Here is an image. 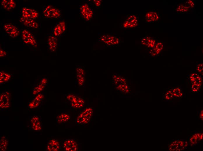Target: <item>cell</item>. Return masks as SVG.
I'll use <instances>...</instances> for the list:
<instances>
[{
    "label": "cell",
    "mask_w": 203,
    "mask_h": 151,
    "mask_svg": "<svg viewBox=\"0 0 203 151\" xmlns=\"http://www.w3.org/2000/svg\"><path fill=\"white\" fill-rule=\"evenodd\" d=\"M66 29V24L62 20H60L56 24L52 29V35L56 37L61 36L65 33Z\"/></svg>",
    "instance_id": "cell-9"
},
{
    "label": "cell",
    "mask_w": 203,
    "mask_h": 151,
    "mask_svg": "<svg viewBox=\"0 0 203 151\" xmlns=\"http://www.w3.org/2000/svg\"><path fill=\"white\" fill-rule=\"evenodd\" d=\"M113 81L116 84H126V81L123 77L119 75H114L113 78Z\"/></svg>",
    "instance_id": "cell-23"
},
{
    "label": "cell",
    "mask_w": 203,
    "mask_h": 151,
    "mask_svg": "<svg viewBox=\"0 0 203 151\" xmlns=\"http://www.w3.org/2000/svg\"><path fill=\"white\" fill-rule=\"evenodd\" d=\"M0 141L1 150H6L8 144V140L5 136H3L1 138Z\"/></svg>",
    "instance_id": "cell-25"
},
{
    "label": "cell",
    "mask_w": 203,
    "mask_h": 151,
    "mask_svg": "<svg viewBox=\"0 0 203 151\" xmlns=\"http://www.w3.org/2000/svg\"><path fill=\"white\" fill-rule=\"evenodd\" d=\"M5 31L11 37H16L18 36L20 31L18 28L13 24L9 23L5 24L4 26Z\"/></svg>",
    "instance_id": "cell-10"
},
{
    "label": "cell",
    "mask_w": 203,
    "mask_h": 151,
    "mask_svg": "<svg viewBox=\"0 0 203 151\" xmlns=\"http://www.w3.org/2000/svg\"><path fill=\"white\" fill-rule=\"evenodd\" d=\"M93 112V109L92 108H85L75 119V124L78 125L88 124L91 119Z\"/></svg>",
    "instance_id": "cell-1"
},
{
    "label": "cell",
    "mask_w": 203,
    "mask_h": 151,
    "mask_svg": "<svg viewBox=\"0 0 203 151\" xmlns=\"http://www.w3.org/2000/svg\"><path fill=\"white\" fill-rule=\"evenodd\" d=\"M197 69L198 72L203 74V64L202 63L198 64L197 66Z\"/></svg>",
    "instance_id": "cell-35"
},
{
    "label": "cell",
    "mask_w": 203,
    "mask_h": 151,
    "mask_svg": "<svg viewBox=\"0 0 203 151\" xmlns=\"http://www.w3.org/2000/svg\"><path fill=\"white\" fill-rule=\"evenodd\" d=\"M1 3L3 8L8 11L14 9L16 6V3L13 0H3Z\"/></svg>",
    "instance_id": "cell-20"
},
{
    "label": "cell",
    "mask_w": 203,
    "mask_h": 151,
    "mask_svg": "<svg viewBox=\"0 0 203 151\" xmlns=\"http://www.w3.org/2000/svg\"><path fill=\"white\" fill-rule=\"evenodd\" d=\"M128 86L125 84H121L119 85L117 87V89L119 90L124 92H127L128 91Z\"/></svg>",
    "instance_id": "cell-30"
},
{
    "label": "cell",
    "mask_w": 203,
    "mask_h": 151,
    "mask_svg": "<svg viewBox=\"0 0 203 151\" xmlns=\"http://www.w3.org/2000/svg\"><path fill=\"white\" fill-rule=\"evenodd\" d=\"M190 8L186 4H181L178 6L176 11L179 12H186L189 10Z\"/></svg>",
    "instance_id": "cell-26"
},
{
    "label": "cell",
    "mask_w": 203,
    "mask_h": 151,
    "mask_svg": "<svg viewBox=\"0 0 203 151\" xmlns=\"http://www.w3.org/2000/svg\"><path fill=\"white\" fill-rule=\"evenodd\" d=\"M200 118H201V120H203V110H202L201 112V113L200 114Z\"/></svg>",
    "instance_id": "cell-41"
},
{
    "label": "cell",
    "mask_w": 203,
    "mask_h": 151,
    "mask_svg": "<svg viewBox=\"0 0 203 151\" xmlns=\"http://www.w3.org/2000/svg\"><path fill=\"white\" fill-rule=\"evenodd\" d=\"M203 138V134L202 133L200 134L199 137V140L202 139Z\"/></svg>",
    "instance_id": "cell-42"
},
{
    "label": "cell",
    "mask_w": 203,
    "mask_h": 151,
    "mask_svg": "<svg viewBox=\"0 0 203 151\" xmlns=\"http://www.w3.org/2000/svg\"><path fill=\"white\" fill-rule=\"evenodd\" d=\"M199 87L194 83H193L192 86V89L194 92H197L200 89Z\"/></svg>",
    "instance_id": "cell-37"
},
{
    "label": "cell",
    "mask_w": 203,
    "mask_h": 151,
    "mask_svg": "<svg viewBox=\"0 0 203 151\" xmlns=\"http://www.w3.org/2000/svg\"><path fill=\"white\" fill-rule=\"evenodd\" d=\"M42 15L43 17L47 18L56 19L60 17L61 11L60 9L48 5L43 10Z\"/></svg>",
    "instance_id": "cell-2"
},
{
    "label": "cell",
    "mask_w": 203,
    "mask_h": 151,
    "mask_svg": "<svg viewBox=\"0 0 203 151\" xmlns=\"http://www.w3.org/2000/svg\"><path fill=\"white\" fill-rule=\"evenodd\" d=\"M93 3L94 6L97 8H99L101 6V0H93Z\"/></svg>",
    "instance_id": "cell-36"
},
{
    "label": "cell",
    "mask_w": 203,
    "mask_h": 151,
    "mask_svg": "<svg viewBox=\"0 0 203 151\" xmlns=\"http://www.w3.org/2000/svg\"><path fill=\"white\" fill-rule=\"evenodd\" d=\"M139 19L137 16L134 14L129 15L123 24L125 28H135L139 24Z\"/></svg>",
    "instance_id": "cell-6"
},
{
    "label": "cell",
    "mask_w": 203,
    "mask_h": 151,
    "mask_svg": "<svg viewBox=\"0 0 203 151\" xmlns=\"http://www.w3.org/2000/svg\"><path fill=\"white\" fill-rule=\"evenodd\" d=\"M187 143L182 141H175L169 145V150L171 151H181L184 149L187 145Z\"/></svg>",
    "instance_id": "cell-13"
},
{
    "label": "cell",
    "mask_w": 203,
    "mask_h": 151,
    "mask_svg": "<svg viewBox=\"0 0 203 151\" xmlns=\"http://www.w3.org/2000/svg\"><path fill=\"white\" fill-rule=\"evenodd\" d=\"M157 48L154 47L151 49L150 51V53L151 55L153 56H155L158 55L160 53Z\"/></svg>",
    "instance_id": "cell-31"
},
{
    "label": "cell",
    "mask_w": 203,
    "mask_h": 151,
    "mask_svg": "<svg viewBox=\"0 0 203 151\" xmlns=\"http://www.w3.org/2000/svg\"><path fill=\"white\" fill-rule=\"evenodd\" d=\"M44 85L41 83L35 87L32 90L33 94L35 95L40 92L44 87Z\"/></svg>",
    "instance_id": "cell-28"
},
{
    "label": "cell",
    "mask_w": 203,
    "mask_h": 151,
    "mask_svg": "<svg viewBox=\"0 0 203 151\" xmlns=\"http://www.w3.org/2000/svg\"><path fill=\"white\" fill-rule=\"evenodd\" d=\"M71 102V107L75 109H78L84 106V100L82 98L79 97H76Z\"/></svg>",
    "instance_id": "cell-21"
},
{
    "label": "cell",
    "mask_w": 203,
    "mask_h": 151,
    "mask_svg": "<svg viewBox=\"0 0 203 151\" xmlns=\"http://www.w3.org/2000/svg\"><path fill=\"white\" fill-rule=\"evenodd\" d=\"M141 44L147 47L153 48L156 44V40L154 38L150 36H146L142 38Z\"/></svg>",
    "instance_id": "cell-19"
},
{
    "label": "cell",
    "mask_w": 203,
    "mask_h": 151,
    "mask_svg": "<svg viewBox=\"0 0 203 151\" xmlns=\"http://www.w3.org/2000/svg\"><path fill=\"white\" fill-rule=\"evenodd\" d=\"M19 22L24 26L31 28H37L38 27V23L34 19L21 17Z\"/></svg>",
    "instance_id": "cell-16"
},
{
    "label": "cell",
    "mask_w": 203,
    "mask_h": 151,
    "mask_svg": "<svg viewBox=\"0 0 203 151\" xmlns=\"http://www.w3.org/2000/svg\"><path fill=\"white\" fill-rule=\"evenodd\" d=\"M47 43L49 50L50 51H54L56 50L58 43L57 37L53 35L49 36L47 38Z\"/></svg>",
    "instance_id": "cell-18"
},
{
    "label": "cell",
    "mask_w": 203,
    "mask_h": 151,
    "mask_svg": "<svg viewBox=\"0 0 203 151\" xmlns=\"http://www.w3.org/2000/svg\"><path fill=\"white\" fill-rule=\"evenodd\" d=\"M29 125L31 128L33 130L39 131L41 130L42 124L41 117L38 115H34L30 117Z\"/></svg>",
    "instance_id": "cell-8"
},
{
    "label": "cell",
    "mask_w": 203,
    "mask_h": 151,
    "mask_svg": "<svg viewBox=\"0 0 203 151\" xmlns=\"http://www.w3.org/2000/svg\"><path fill=\"white\" fill-rule=\"evenodd\" d=\"M70 118V115L65 113H61L56 117V122L57 124L64 123L69 121Z\"/></svg>",
    "instance_id": "cell-22"
},
{
    "label": "cell",
    "mask_w": 203,
    "mask_h": 151,
    "mask_svg": "<svg viewBox=\"0 0 203 151\" xmlns=\"http://www.w3.org/2000/svg\"><path fill=\"white\" fill-rule=\"evenodd\" d=\"M44 98V94L43 93L38 94L29 104V108L32 109L40 107L43 102Z\"/></svg>",
    "instance_id": "cell-14"
},
{
    "label": "cell",
    "mask_w": 203,
    "mask_h": 151,
    "mask_svg": "<svg viewBox=\"0 0 203 151\" xmlns=\"http://www.w3.org/2000/svg\"><path fill=\"white\" fill-rule=\"evenodd\" d=\"M99 41L108 46L117 45L120 42V39L112 35L104 34L99 38Z\"/></svg>",
    "instance_id": "cell-3"
},
{
    "label": "cell",
    "mask_w": 203,
    "mask_h": 151,
    "mask_svg": "<svg viewBox=\"0 0 203 151\" xmlns=\"http://www.w3.org/2000/svg\"><path fill=\"white\" fill-rule=\"evenodd\" d=\"M21 36L24 43L36 47L37 43L36 40L31 32L27 30L24 29L22 32Z\"/></svg>",
    "instance_id": "cell-7"
},
{
    "label": "cell",
    "mask_w": 203,
    "mask_h": 151,
    "mask_svg": "<svg viewBox=\"0 0 203 151\" xmlns=\"http://www.w3.org/2000/svg\"><path fill=\"white\" fill-rule=\"evenodd\" d=\"M173 94L172 91L169 90L167 91L165 95V98L166 100H169L173 97Z\"/></svg>",
    "instance_id": "cell-33"
},
{
    "label": "cell",
    "mask_w": 203,
    "mask_h": 151,
    "mask_svg": "<svg viewBox=\"0 0 203 151\" xmlns=\"http://www.w3.org/2000/svg\"><path fill=\"white\" fill-rule=\"evenodd\" d=\"M186 4L188 5L190 8H192L194 7L195 3L192 0H189L186 1Z\"/></svg>",
    "instance_id": "cell-38"
},
{
    "label": "cell",
    "mask_w": 203,
    "mask_h": 151,
    "mask_svg": "<svg viewBox=\"0 0 203 151\" xmlns=\"http://www.w3.org/2000/svg\"><path fill=\"white\" fill-rule=\"evenodd\" d=\"M159 18L158 14L155 11H148L145 14V19L146 22L152 23L157 21Z\"/></svg>",
    "instance_id": "cell-17"
},
{
    "label": "cell",
    "mask_w": 203,
    "mask_h": 151,
    "mask_svg": "<svg viewBox=\"0 0 203 151\" xmlns=\"http://www.w3.org/2000/svg\"><path fill=\"white\" fill-rule=\"evenodd\" d=\"M80 11L81 17L86 21H89L93 17V10L88 3H84L80 6Z\"/></svg>",
    "instance_id": "cell-4"
},
{
    "label": "cell",
    "mask_w": 203,
    "mask_h": 151,
    "mask_svg": "<svg viewBox=\"0 0 203 151\" xmlns=\"http://www.w3.org/2000/svg\"><path fill=\"white\" fill-rule=\"evenodd\" d=\"M0 57H4L5 55H6V52L4 51V50H2V49H0Z\"/></svg>",
    "instance_id": "cell-40"
},
{
    "label": "cell",
    "mask_w": 203,
    "mask_h": 151,
    "mask_svg": "<svg viewBox=\"0 0 203 151\" xmlns=\"http://www.w3.org/2000/svg\"><path fill=\"white\" fill-rule=\"evenodd\" d=\"M199 76L198 75V74L196 73H193L192 74L190 77V79L191 81L192 82L193 80Z\"/></svg>",
    "instance_id": "cell-39"
},
{
    "label": "cell",
    "mask_w": 203,
    "mask_h": 151,
    "mask_svg": "<svg viewBox=\"0 0 203 151\" xmlns=\"http://www.w3.org/2000/svg\"><path fill=\"white\" fill-rule=\"evenodd\" d=\"M173 95L177 97H181L183 95V93L181 89L178 87L174 89L173 90Z\"/></svg>",
    "instance_id": "cell-29"
},
{
    "label": "cell",
    "mask_w": 203,
    "mask_h": 151,
    "mask_svg": "<svg viewBox=\"0 0 203 151\" xmlns=\"http://www.w3.org/2000/svg\"><path fill=\"white\" fill-rule=\"evenodd\" d=\"M9 93L4 92L0 95V107L3 109L8 108L10 106Z\"/></svg>",
    "instance_id": "cell-15"
},
{
    "label": "cell",
    "mask_w": 203,
    "mask_h": 151,
    "mask_svg": "<svg viewBox=\"0 0 203 151\" xmlns=\"http://www.w3.org/2000/svg\"><path fill=\"white\" fill-rule=\"evenodd\" d=\"M21 13L22 17L33 19H37L39 15L38 12L36 10L27 7L22 8Z\"/></svg>",
    "instance_id": "cell-11"
},
{
    "label": "cell",
    "mask_w": 203,
    "mask_h": 151,
    "mask_svg": "<svg viewBox=\"0 0 203 151\" xmlns=\"http://www.w3.org/2000/svg\"><path fill=\"white\" fill-rule=\"evenodd\" d=\"M62 147V143L60 140L51 139L47 143L46 150L47 151H58Z\"/></svg>",
    "instance_id": "cell-12"
},
{
    "label": "cell",
    "mask_w": 203,
    "mask_h": 151,
    "mask_svg": "<svg viewBox=\"0 0 203 151\" xmlns=\"http://www.w3.org/2000/svg\"><path fill=\"white\" fill-rule=\"evenodd\" d=\"M79 143L74 139L64 140L62 143V147L66 151H77L79 150Z\"/></svg>",
    "instance_id": "cell-5"
},
{
    "label": "cell",
    "mask_w": 203,
    "mask_h": 151,
    "mask_svg": "<svg viewBox=\"0 0 203 151\" xmlns=\"http://www.w3.org/2000/svg\"><path fill=\"white\" fill-rule=\"evenodd\" d=\"M160 52H161L163 49V44L162 42H159L156 43L154 46Z\"/></svg>",
    "instance_id": "cell-34"
},
{
    "label": "cell",
    "mask_w": 203,
    "mask_h": 151,
    "mask_svg": "<svg viewBox=\"0 0 203 151\" xmlns=\"http://www.w3.org/2000/svg\"><path fill=\"white\" fill-rule=\"evenodd\" d=\"M11 77L10 75L6 72L1 71L0 72V84L8 81Z\"/></svg>",
    "instance_id": "cell-24"
},
{
    "label": "cell",
    "mask_w": 203,
    "mask_h": 151,
    "mask_svg": "<svg viewBox=\"0 0 203 151\" xmlns=\"http://www.w3.org/2000/svg\"><path fill=\"white\" fill-rule=\"evenodd\" d=\"M193 83L200 87L202 83V78L199 76L192 82Z\"/></svg>",
    "instance_id": "cell-32"
},
{
    "label": "cell",
    "mask_w": 203,
    "mask_h": 151,
    "mask_svg": "<svg viewBox=\"0 0 203 151\" xmlns=\"http://www.w3.org/2000/svg\"><path fill=\"white\" fill-rule=\"evenodd\" d=\"M200 134L196 133L194 134L190 138V142L192 145L195 144L199 140V137Z\"/></svg>",
    "instance_id": "cell-27"
}]
</instances>
